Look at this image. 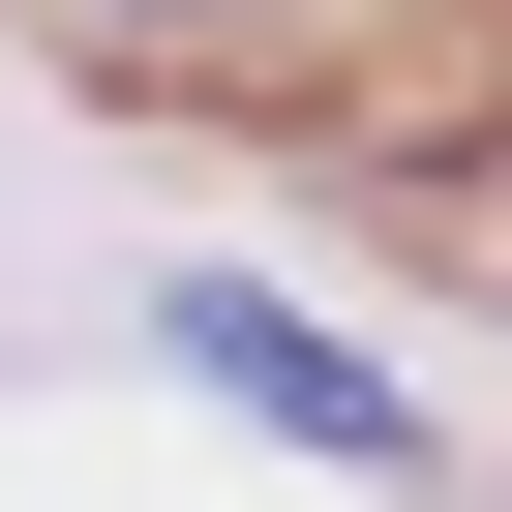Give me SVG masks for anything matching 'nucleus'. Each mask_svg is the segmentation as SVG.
Segmentation results:
<instances>
[{
    "instance_id": "obj_1",
    "label": "nucleus",
    "mask_w": 512,
    "mask_h": 512,
    "mask_svg": "<svg viewBox=\"0 0 512 512\" xmlns=\"http://www.w3.org/2000/svg\"><path fill=\"white\" fill-rule=\"evenodd\" d=\"M181 362H211L241 422H272V452H332V482H422V392H392L362 332H302L272 272H181Z\"/></svg>"
},
{
    "instance_id": "obj_2",
    "label": "nucleus",
    "mask_w": 512,
    "mask_h": 512,
    "mask_svg": "<svg viewBox=\"0 0 512 512\" xmlns=\"http://www.w3.org/2000/svg\"><path fill=\"white\" fill-rule=\"evenodd\" d=\"M121 31H211V0H121Z\"/></svg>"
}]
</instances>
